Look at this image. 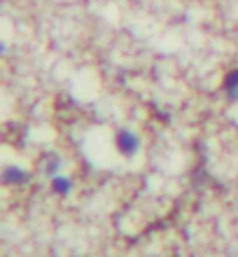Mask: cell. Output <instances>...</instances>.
<instances>
[{"instance_id": "cell-4", "label": "cell", "mask_w": 238, "mask_h": 257, "mask_svg": "<svg viewBox=\"0 0 238 257\" xmlns=\"http://www.w3.org/2000/svg\"><path fill=\"white\" fill-rule=\"evenodd\" d=\"M224 91L231 101H238V68L229 70V75L224 77Z\"/></svg>"}, {"instance_id": "cell-5", "label": "cell", "mask_w": 238, "mask_h": 257, "mask_svg": "<svg viewBox=\"0 0 238 257\" xmlns=\"http://www.w3.org/2000/svg\"><path fill=\"white\" fill-rule=\"evenodd\" d=\"M59 169H61V159L59 157H47V162H45V173L49 178L59 176Z\"/></svg>"}, {"instance_id": "cell-3", "label": "cell", "mask_w": 238, "mask_h": 257, "mask_svg": "<svg viewBox=\"0 0 238 257\" xmlns=\"http://www.w3.org/2000/svg\"><path fill=\"white\" fill-rule=\"evenodd\" d=\"M70 190H73V183H70V178L61 176V173L52 178V192H54L56 196H68Z\"/></svg>"}, {"instance_id": "cell-1", "label": "cell", "mask_w": 238, "mask_h": 257, "mask_svg": "<svg viewBox=\"0 0 238 257\" xmlns=\"http://www.w3.org/2000/svg\"><path fill=\"white\" fill-rule=\"evenodd\" d=\"M115 145H117V150H119V155L136 157L138 150H140V138H138L133 131H129V128H119L115 136Z\"/></svg>"}, {"instance_id": "cell-2", "label": "cell", "mask_w": 238, "mask_h": 257, "mask_svg": "<svg viewBox=\"0 0 238 257\" xmlns=\"http://www.w3.org/2000/svg\"><path fill=\"white\" fill-rule=\"evenodd\" d=\"M28 171L19 169V166H5L3 171V183L5 185H26L28 183Z\"/></svg>"}]
</instances>
